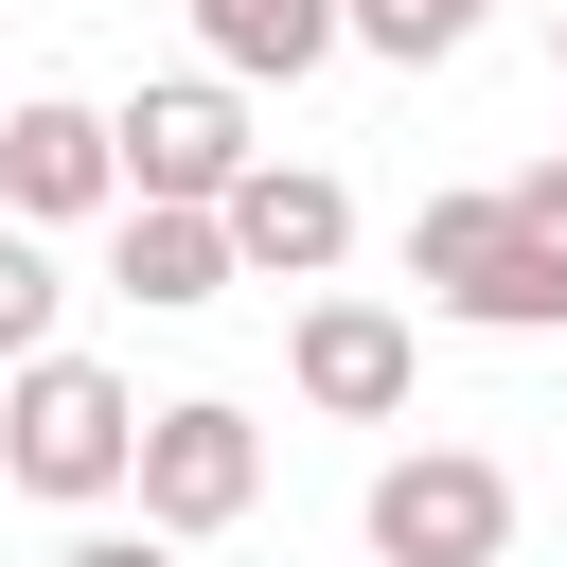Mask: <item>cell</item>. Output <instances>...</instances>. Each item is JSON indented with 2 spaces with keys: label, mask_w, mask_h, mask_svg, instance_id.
<instances>
[{
  "label": "cell",
  "mask_w": 567,
  "mask_h": 567,
  "mask_svg": "<svg viewBox=\"0 0 567 567\" xmlns=\"http://www.w3.org/2000/svg\"><path fill=\"white\" fill-rule=\"evenodd\" d=\"M496 0H337V53H390V71H425V53H461Z\"/></svg>",
  "instance_id": "obj_11"
},
{
  "label": "cell",
  "mask_w": 567,
  "mask_h": 567,
  "mask_svg": "<svg viewBox=\"0 0 567 567\" xmlns=\"http://www.w3.org/2000/svg\"><path fill=\"white\" fill-rule=\"evenodd\" d=\"M514 230H532V248L567 266V159H532V177H514Z\"/></svg>",
  "instance_id": "obj_13"
},
{
  "label": "cell",
  "mask_w": 567,
  "mask_h": 567,
  "mask_svg": "<svg viewBox=\"0 0 567 567\" xmlns=\"http://www.w3.org/2000/svg\"><path fill=\"white\" fill-rule=\"evenodd\" d=\"M106 195H124V159H106V106H71V89L0 106V213H18V230H71V213H106Z\"/></svg>",
  "instance_id": "obj_7"
},
{
  "label": "cell",
  "mask_w": 567,
  "mask_h": 567,
  "mask_svg": "<svg viewBox=\"0 0 567 567\" xmlns=\"http://www.w3.org/2000/svg\"><path fill=\"white\" fill-rule=\"evenodd\" d=\"M408 284H425L443 319H478V337H549V319H567V266L514 230V195H425V213H408Z\"/></svg>",
  "instance_id": "obj_2"
},
{
  "label": "cell",
  "mask_w": 567,
  "mask_h": 567,
  "mask_svg": "<svg viewBox=\"0 0 567 567\" xmlns=\"http://www.w3.org/2000/svg\"><path fill=\"white\" fill-rule=\"evenodd\" d=\"M124 443H142V390L124 372H89V354H0V478L18 496H53V514H89V496H124Z\"/></svg>",
  "instance_id": "obj_1"
},
{
  "label": "cell",
  "mask_w": 567,
  "mask_h": 567,
  "mask_svg": "<svg viewBox=\"0 0 567 567\" xmlns=\"http://www.w3.org/2000/svg\"><path fill=\"white\" fill-rule=\"evenodd\" d=\"M284 390H301V408H337V425H390V408H408V319H390V301H301Z\"/></svg>",
  "instance_id": "obj_8"
},
{
  "label": "cell",
  "mask_w": 567,
  "mask_h": 567,
  "mask_svg": "<svg viewBox=\"0 0 567 567\" xmlns=\"http://www.w3.org/2000/svg\"><path fill=\"white\" fill-rule=\"evenodd\" d=\"M53 567H177V532H71Z\"/></svg>",
  "instance_id": "obj_14"
},
{
  "label": "cell",
  "mask_w": 567,
  "mask_h": 567,
  "mask_svg": "<svg viewBox=\"0 0 567 567\" xmlns=\"http://www.w3.org/2000/svg\"><path fill=\"white\" fill-rule=\"evenodd\" d=\"M213 230H230V284H337V248H354V195L319 177V159H230V195H213Z\"/></svg>",
  "instance_id": "obj_5"
},
{
  "label": "cell",
  "mask_w": 567,
  "mask_h": 567,
  "mask_svg": "<svg viewBox=\"0 0 567 567\" xmlns=\"http://www.w3.org/2000/svg\"><path fill=\"white\" fill-rule=\"evenodd\" d=\"M124 478H142V532H230L248 496H266V425L230 408V390H177V408H142V443H124Z\"/></svg>",
  "instance_id": "obj_3"
},
{
  "label": "cell",
  "mask_w": 567,
  "mask_h": 567,
  "mask_svg": "<svg viewBox=\"0 0 567 567\" xmlns=\"http://www.w3.org/2000/svg\"><path fill=\"white\" fill-rule=\"evenodd\" d=\"M106 159H124V195H230L248 89H230V71H159L142 106H106Z\"/></svg>",
  "instance_id": "obj_6"
},
{
  "label": "cell",
  "mask_w": 567,
  "mask_h": 567,
  "mask_svg": "<svg viewBox=\"0 0 567 567\" xmlns=\"http://www.w3.org/2000/svg\"><path fill=\"white\" fill-rule=\"evenodd\" d=\"M106 213H124L106 284H124L142 319H195V301H230V230H213V195H106Z\"/></svg>",
  "instance_id": "obj_9"
},
{
  "label": "cell",
  "mask_w": 567,
  "mask_h": 567,
  "mask_svg": "<svg viewBox=\"0 0 567 567\" xmlns=\"http://www.w3.org/2000/svg\"><path fill=\"white\" fill-rule=\"evenodd\" d=\"M195 53H213L230 89H301V71L337 53V0H195Z\"/></svg>",
  "instance_id": "obj_10"
},
{
  "label": "cell",
  "mask_w": 567,
  "mask_h": 567,
  "mask_svg": "<svg viewBox=\"0 0 567 567\" xmlns=\"http://www.w3.org/2000/svg\"><path fill=\"white\" fill-rule=\"evenodd\" d=\"M514 549V478L478 443H408L372 478V567H496Z\"/></svg>",
  "instance_id": "obj_4"
},
{
  "label": "cell",
  "mask_w": 567,
  "mask_h": 567,
  "mask_svg": "<svg viewBox=\"0 0 567 567\" xmlns=\"http://www.w3.org/2000/svg\"><path fill=\"white\" fill-rule=\"evenodd\" d=\"M53 301H71V284H53V248L0 213V354H35V337H53Z\"/></svg>",
  "instance_id": "obj_12"
}]
</instances>
